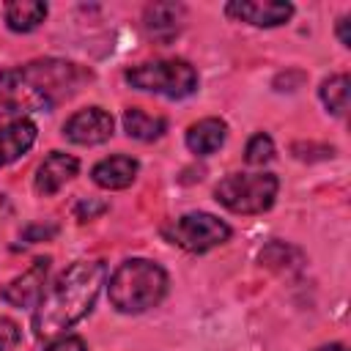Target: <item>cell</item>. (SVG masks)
<instances>
[{
    "label": "cell",
    "mask_w": 351,
    "mask_h": 351,
    "mask_svg": "<svg viewBox=\"0 0 351 351\" xmlns=\"http://www.w3.org/2000/svg\"><path fill=\"white\" fill-rule=\"evenodd\" d=\"M104 280H107V266L101 261L71 263L38 299L36 313H33L36 335L52 337V335L71 329L80 318H85L93 310Z\"/></svg>",
    "instance_id": "1"
},
{
    "label": "cell",
    "mask_w": 351,
    "mask_h": 351,
    "mask_svg": "<svg viewBox=\"0 0 351 351\" xmlns=\"http://www.w3.org/2000/svg\"><path fill=\"white\" fill-rule=\"evenodd\" d=\"M107 293L118 313H145L156 307L167 293V274L148 258H132L112 271Z\"/></svg>",
    "instance_id": "2"
},
{
    "label": "cell",
    "mask_w": 351,
    "mask_h": 351,
    "mask_svg": "<svg viewBox=\"0 0 351 351\" xmlns=\"http://www.w3.org/2000/svg\"><path fill=\"white\" fill-rule=\"evenodd\" d=\"M19 74L36 88V93L47 101V107L52 110L55 104L71 99L74 93L82 90V85H88L93 80V71L71 63V60H58V58H47V60H33L25 66H16Z\"/></svg>",
    "instance_id": "3"
},
{
    "label": "cell",
    "mask_w": 351,
    "mask_h": 351,
    "mask_svg": "<svg viewBox=\"0 0 351 351\" xmlns=\"http://www.w3.org/2000/svg\"><path fill=\"white\" fill-rule=\"evenodd\" d=\"M280 181L271 173H230L225 176L214 197L233 214H263L274 206Z\"/></svg>",
    "instance_id": "4"
},
{
    "label": "cell",
    "mask_w": 351,
    "mask_h": 351,
    "mask_svg": "<svg viewBox=\"0 0 351 351\" xmlns=\"http://www.w3.org/2000/svg\"><path fill=\"white\" fill-rule=\"evenodd\" d=\"M123 77L132 88L167 96V99H184L197 90V71L186 60H178V58L132 66Z\"/></svg>",
    "instance_id": "5"
},
{
    "label": "cell",
    "mask_w": 351,
    "mask_h": 351,
    "mask_svg": "<svg viewBox=\"0 0 351 351\" xmlns=\"http://www.w3.org/2000/svg\"><path fill=\"white\" fill-rule=\"evenodd\" d=\"M167 239L186 252H208L230 239V228L208 211H189L167 228Z\"/></svg>",
    "instance_id": "6"
},
{
    "label": "cell",
    "mask_w": 351,
    "mask_h": 351,
    "mask_svg": "<svg viewBox=\"0 0 351 351\" xmlns=\"http://www.w3.org/2000/svg\"><path fill=\"white\" fill-rule=\"evenodd\" d=\"M112 115L101 107H88V110H80L74 112L66 123H63V134L66 140L77 143V145H99V143H107L112 137Z\"/></svg>",
    "instance_id": "7"
},
{
    "label": "cell",
    "mask_w": 351,
    "mask_h": 351,
    "mask_svg": "<svg viewBox=\"0 0 351 351\" xmlns=\"http://www.w3.org/2000/svg\"><path fill=\"white\" fill-rule=\"evenodd\" d=\"M228 16L255 25V27H277L293 16V5L285 0H236L225 5Z\"/></svg>",
    "instance_id": "8"
},
{
    "label": "cell",
    "mask_w": 351,
    "mask_h": 351,
    "mask_svg": "<svg viewBox=\"0 0 351 351\" xmlns=\"http://www.w3.org/2000/svg\"><path fill=\"white\" fill-rule=\"evenodd\" d=\"M49 274V258H36L33 266L27 271H22L16 280H11L3 288V299L11 307H33L38 304V299L44 296V282Z\"/></svg>",
    "instance_id": "9"
},
{
    "label": "cell",
    "mask_w": 351,
    "mask_h": 351,
    "mask_svg": "<svg viewBox=\"0 0 351 351\" xmlns=\"http://www.w3.org/2000/svg\"><path fill=\"white\" fill-rule=\"evenodd\" d=\"M80 173V159L77 156H71V154H63V151H52L44 162H41V167H38V173H36V192L38 195H55L63 184H69L74 176Z\"/></svg>",
    "instance_id": "10"
},
{
    "label": "cell",
    "mask_w": 351,
    "mask_h": 351,
    "mask_svg": "<svg viewBox=\"0 0 351 351\" xmlns=\"http://www.w3.org/2000/svg\"><path fill=\"white\" fill-rule=\"evenodd\" d=\"M36 143V123L30 118H14L0 129V167L25 156Z\"/></svg>",
    "instance_id": "11"
},
{
    "label": "cell",
    "mask_w": 351,
    "mask_h": 351,
    "mask_svg": "<svg viewBox=\"0 0 351 351\" xmlns=\"http://www.w3.org/2000/svg\"><path fill=\"white\" fill-rule=\"evenodd\" d=\"M137 170H140L137 159L118 154V156H107V159L96 162L90 170V178L101 189H126L137 178Z\"/></svg>",
    "instance_id": "12"
},
{
    "label": "cell",
    "mask_w": 351,
    "mask_h": 351,
    "mask_svg": "<svg viewBox=\"0 0 351 351\" xmlns=\"http://www.w3.org/2000/svg\"><path fill=\"white\" fill-rule=\"evenodd\" d=\"M228 137V126L222 118H203L186 129V148L197 156H208L222 148Z\"/></svg>",
    "instance_id": "13"
},
{
    "label": "cell",
    "mask_w": 351,
    "mask_h": 351,
    "mask_svg": "<svg viewBox=\"0 0 351 351\" xmlns=\"http://www.w3.org/2000/svg\"><path fill=\"white\" fill-rule=\"evenodd\" d=\"M181 14H184V5H178V3H154V5L145 8L143 25H145V30H148L151 38L170 41L178 33Z\"/></svg>",
    "instance_id": "14"
},
{
    "label": "cell",
    "mask_w": 351,
    "mask_h": 351,
    "mask_svg": "<svg viewBox=\"0 0 351 351\" xmlns=\"http://www.w3.org/2000/svg\"><path fill=\"white\" fill-rule=\"evenodd\" d=\"M47 16V3L38 0H14L5 5V25L14 33H30L36 30Z\"/></svg>",
    "instance_id": "15"
},
{
    "label": "cell",
    "mask_w": 351,
    "mask_h": 351,
    "mask_svg": "<svg viewBox=\"0 0 351 351\" xmlns=\"http://www.w3.org/2000/svg\"><path fill=\"white\" fill-rule=\"evenodd\" d=\"M123 129H126L129 137L148 143V140H156V137L165 134L167 121L162 115H148L140 107H126L123 110Z\"/></svg>",
    "instance_id": "16"
},
{
    "label": "cell",
    "mask_w": 351,
    "mask_h": 351,
    "mask_svg": "<svg viewBox=\"0 0 351 351\" xmlns=\"http://www.w3.org/2000/svg\"><path fill=\"white\" fill-rule=\"evenodd\" d=\"M318 96H321L324 107H326L332 115H343L346 107H348V77H346V74H335V77L324 80Z\"/></svg>",
    "instance_id": "17"
},
{
    "label": "cell",
    "mask_w": 351,
    "mask_h": 351,
    "mask_svg": "<svg viewBox=\"0 0 351 351\" xmlns=\"http://www.w3.org/2000/svg\"><path fill=\"white\" fill-rule=\"evenodd\" d=\"M261 263L271 269H296L302 266V252L285 241H271L269 247L261 250Z\"/></svg>",
    "instance_id": "18"
},
{
    "label": "cell",
    "mask_w": 351,
    "mask_h": 351,
    "mask_svg": "<svg viewBox=\"0 0 351 351\" xmlns=\"http://www.w3.org/2000/svg\"><path fill=\"white\" fill-rule=\"evenodd\" d=\"M244 159H247V165H252V167H261V165L271 162V159H274V143H271V137L263 134V132L252 134L250 143H247Z\"/></svg>",
    "instance_id": "19"
},
{
    "label": "cell",
    "mask_w": 351,
    "mask_h": 351,
    "mask_svg": "<svg viewBox=\"0 0 351 351\" xmlns=\"http://www.w3.org/2000/svg\"><path fill=\"white\" fill-rule=\"evenodd\" d=\"M22 340V329L11 318H0V351H11Z\"/></svg>",
    "instance_id": "20"
},
{
    "label": "cell",
    "mask_w": 351,
    "mask_h": 351,
    "mask_svg": "<svg viewBox=\"0 0 351 351\" xmlns=\"http://www.w3.org/2000/svg\"><path fill=\"white\" fill-rule=\"evenodd\" d=\"M55 233H58V228H55V225H41V222H36V225H27V228L22 230V239H25L27 244H33V241L52 239Z\"/></svg>",
    "instance_id": "21"
},
{
    "label": "cell",
    "mask_w": 351,
    "mask_h": 351,
    "mask_svg": "<svg viewBox=\"0 0 351 351\" xmlns=\"http://www.w3.org/2000/svg\"><path fill=\"white\" fill-rule=\"evenodd\" d=\"M101 211H107V203H101V200H80L77 203V208H74V214H77V219H93L96 214H101Z\"/></svg>",
    "instance_id": "22"
},
{
    "label": "cell",
    "mask_w": 351,
    "mask_h": 351,
    "mask_svg": "<svg viewBox=\"0 0 351 351\" xmlns=\"http://www.w3.org/2000/svg\"><path fill=\"white\" fill-rule=\"evenodd\" d=\"M44 351H88V348H85L82 337H58Z\"/></svg>",
    "instance_id": "23"
},
{
    "label": "cell",
    "mask_w": 351,
    "mask_h": 351,
    "mask_svg": "<svg viewBox=\"0 0 351 351\" xmlns=\"http://www.w3.org/2000/svg\"><path fill=\"white\" fill-rule=\"evenodd\" d=\"M337 36H340V44L343 47H351V38H348V16H340L337 19Z\"/></svg>",
    "instance_id": "24"
},
{
    "label": "cell",
    "mask_w": 351,
    "mask_h": 351,
    "mask_svg": "<svg viewBox=\"0 0 351 351\" xmlns=\"http://www.w3.org/2000/svg\"><path fill=\"white\" fill-rule=\"evenodd\" d=\"M318 351H346V346H340V343H332V346H324V348H318Z\"/></svg>",
    "instance_id": "25"
}]
</instances>
